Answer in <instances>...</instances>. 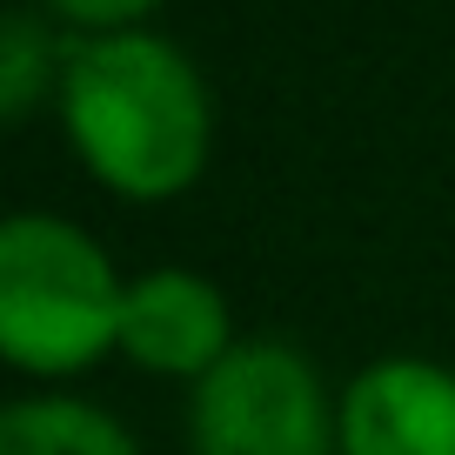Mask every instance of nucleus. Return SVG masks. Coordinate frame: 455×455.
<instances>
[{
  "label": "nucleus",
  "instance_id": "nucleus-2",
  "mask_svg": "<svg viewBox=\"0 0 455 455\" xmlns=\"http://www.w3.org/2000/svg\"><path fill=\"white\" fill-rule=\"evenodd\" d=\"M128 282L108 248L60 214H7L0 221V355L20 375H81L121 341Z\"/></svg>",
  "mask_w": 455,
  "mask_h": 455
},
{
  "label": "nucleus",
  "instance_id": "nucleus-1",
  "mask_svg": "<svg viewBox=\"0 0 455 455\" xmlns=\"http://www.w3.org/2000/svg\"><path fill=\"white\" fill-rule=\"evenodd\" d=\"M60 128L81 168L128 201H168L208 161V87L195 60L148 28L60 47Z\"/></svg>",
  "mask_w": 455,
  "mask_h": 455
},
{
  "label": "nucleus",
  "instance_id": "nucleus-8",
  "mask_svg": "<svg viewBox=\"0 0 455 455\" xmlns=\"http://www.w3.org/2000/svg\"><path fill=\"white\" fill-rule=\"evenodd\" d=\"M47 7L87 34H121V28H141L161 0H47Z\"/></svg>",
  "mask_w": 455,
  "mask_h": 455
},
{
  "label": "nucleus",
  "instance_id": "nucleus-3",
  "mask_svg": "<svg viewBox=\"0 0 455 455\" xmlns=\"http://www.w3.org/2000/svg\"><path fill=\"white\" fill-rule=\"evenodd\" d=\"M195 455H328L335 402L288 341H235L188 395Z\"/></svg>",
  "mask_w": 455,
  "mask_h": 455
},
{
  "label": "nucleus",
  "instance_id": "nucleus-6",
  "mask_svg": "<svg viewBox=\"0 0 455 455\" xmlns=\"http://www.w3.org/2000/svg\"><path fill=\"white\" fill-rule=\"evenodd\" d=\"M0 455H141L108 409L81 395H20L0 409Z\"/></svg>",
  "mask_w": 455,
  "mask_h": 455
},
{
  "label": "nucleus",
  "instance_id": "nucleus-7",
  "mask_svg": "<svg viewBox=\"0 0 455 455\" xmlns=\"http://www.w3.org/2000/svg\"><path fill=\"white\" fill-rule=\"evenodd\" d=\"M47 87H60L54 34H47L34 14H20V7H14V14L0 20V121L20 128Z\"/></svg>",
  "mask_w": 455,
  "mask_h": 455
},
{
  "label": "nucleus",
  "instance_id": "nucleus-4",
  "mask_svg": "<svg viewBox=\"0 0 455 455\" xmlns=\"http://www.w3.org/2000/svg\"><path fill=\"white\" fill-rule=\"evenodd\" d=\"M335 455H455V369L382 355L335 402Z\"/></svg>",
  "mask_w": 455,
  "mask_h": 455
},
{
  "label": "nucleus",
  "instance_id": "nucleus-5",
  "mask_svg": "<svg viewBox=\"0 0 455 455\" xmlns=\"http://www.w3.org/2000/svg\"><path fill=\"white\" fill-rule=\"evenodd\" d=\"M114 348L148 375L201 382V375L235 348V335H228V295L195 268L134 275L128 301H121V341H114Z\"/></svg>",
  "mask_w": 455,
  "mask_h": 455
}]
</instances>
